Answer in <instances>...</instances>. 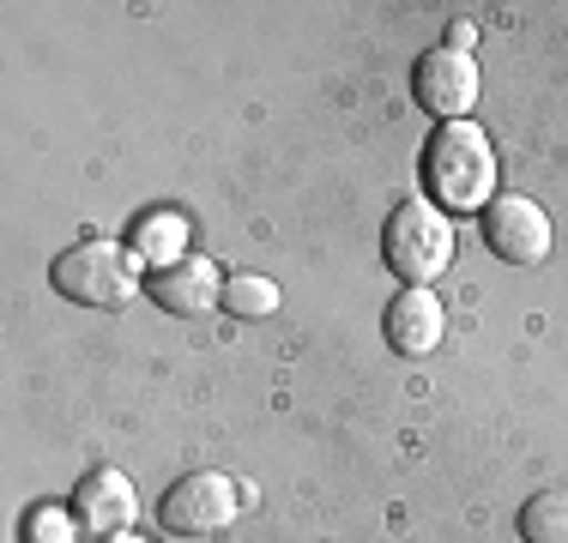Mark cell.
<instances>
[{
	"label": "cell",
	"mask_w": 568,
	"mask_h": 543,
	"mask_svg": "<svg viewBox=\"0 0 568 543\" xmlns=\"http://www.w3.org/2000/svg\"><path fill=\"white\" fill-rule=\"evenodd\" d=\"M424 187L442 212H484L496 187V152L478 121H442L424 145Z\"/></svg>",
	"instance_id": "obj_1"
},
{
	"label": "cell",
	"mask_w": 568,
	"mask_h": 543,
	"mask_svg": "<svg viewBox=\"0 0 568 543\" xmlns=\"http://www.w3.org/2000/svg\"><path fill=\"white\" fill-rule=\"evenodd\" d=\"M140 266L145 260L133 248L91 236V242H79V248L61 254L55 272H49V284L79 308H128L133 290H140Z\"/></svg>",
	"instance_id": "obj_2"
},
{
	"label": "cell",
	"mask_w": 568,
	"mask_h": 543,
	"mask_svg": "<svg viewBox=\"0 0 568 543\" xmlns=\"http://www.w3.org/2000/svg\"><path fill=\"white\" fill-rule=\"evenodd\" d=\"M382 260L399 272L405 284L429 290V278H442L454 260V224L442 206L429 199H405V206L387 212V229H382Z\"/></svg>",
	"instance_id": "obj_3"
},
{
	"label": "cell",
	"mask_w": 568,
	"mask_h": 543,
	"mask_svg": "<svg viewBox=\"0 0 568 543\" xmlns=\"http://www.w3.org/2000/svg\"><path fill=\"white\" fill-rule=\"evenodd\" d=\"M484 242H490V254L508 266H538L550 254V217L526 194L490 199V206H484Z\"/></svg>",
	"instance_id": "obj_4"
},
{
	"label": "cell",
	"mask_w": 568,
	"mask_h": 543,
	"mask_svg": "<svg viewBox=\"0 0 568 543\" xmlns=\"http://www.w3.org/2000/svg\"><path fill=\"white\" fill-rule=\"evenodd\" d=\"M236 483L219 478V471H194L182 478L164 495V532H182V537H212L236 520Z\"/></svg>",
	"instance_id": "obj_5"
},
{
	"label": "cell",
	"mask_w": 568,
	"mask_h": 543,
	"mask_svg": "<svg viewBox=\"0 0 568 543\" xmlns=\"http://www.w3.org/2000/svg\"><path fill=\"white\" fill-rule=\"evenodd\" d=\"M412 91L429 115L442 121H466L471 103H478V61L466 49H429L412 73Z\"/></svg>",
	"instance_id": "obj_6"
},
{
	"label": "cell",
	"mask_w": 568,
	"mask_h": 543,
	"mask_svg": "<svg viewBox=\"0 0 568 543\" xmlns=\"http://www.w3.org/2000/svg\"><path fill=\"white\" fill-rule=\"evenodd\" d=\"M382 332H387V345H394L399 357H429V350L442 345V332H448V315H442V303L429 290L405 284L394 303H387Z\"/></svg>",
	"instance_id": "obj_7"
},
{
	"label": "cell",
	"mask_w": 568,
	"mask_h": 543,
	"mask_svg": "<svg viewBox=\"0 0 568 543\" xmlns=\"http://www.w3.org/2000/svg\"><path fill=\"white\" fill-rule=\"evenodd\" d=\"M152 296L170 315H206V308H224V278L206 254H187V260L152 272Z\"/></svg>",
	"instance_id": "obj_8"
},
{
	"label": "cell",
	"mask_w": 568,
	"mask_h": 543,
	"mask_svg": "<svg viewBox=\"0 0 568 543\" xmlns=\"http://www.w3.org/2000/svg\"><path fill=\"white\" fill-rule=\"evenodd\" d=\"M79 520H85V537H121L133 525V483L115 465L91 471L79 483Z\"/></svg>",
	"instance_id": "obj_9"
},
{
	"label": "cell",
	"mask_w": 568,
	"mask_h": 543,
	"mask_svg": "<svg viewBox=\"0 0 568 543\" xmlns=\"http://www.w3.org/2000/svg\"><path fill=\"white\" fill-rule=\"evenodd\" d=\"M133 254L152 260L158 272L187 260V217L182 212H145L140 224H133Z\"/></svg>",
	"instance_id": "obj_10"
},
{
	"label": "cell",
	"mask_w": 568,
	"mask_h": 543,
	"mask_svg": "<svg viewBox=\"0 0 568 543\" xmlns=\"http://www.w3.org/2000/svg\"><path fill=\"white\" fill-rule=\"evenodd\" d=\"M520 537L526 543H568V489H545L520 508Z\"/></svg>",
	"instance_id": "obj_11"
},
{
	"label": "cell",
	"mask_w": 568,
	"mask_h": 543,
	"mask_svg": "<svg viewBox=\"0 0 568 543\" xmlns=\"http://www.w3.org/2000/svg\"><path fill=\"white\" fill-rule=\"evenodd\" d=\"M224 308L242 320H266L278 308V284L261 278V272H236V278L224 284Z\"/></svg>",
	"instance_id": "obj_12"
},
{
	"label": "cell",
	"mask_w": 568,
	"mask_h": 543,
	"mask_svg": "<svg viewBox=\"0 0 568 543\" xmlns=\"http://www.w3.org/2000/svg\"><path fill=\"white\" fill-rule=\"evenodd\" d=\"M24 543H79V520L67 508H37L24 520Z\"/></svg>",
	"instance_id": "obj_13"
},
{
	"label": "cell",
	"mask_w": 568,
	"mask_h": 543,
	"mask_svg": "<svg viewBox=\"0 0 568 543\" xmlns=\"http://www.w3.org/2000/svg\"><path fill=\"white\" fill-rule=\"evenodd\" d=\"M466 43H471V24H466V19H459V24H454V31H448V49H466Z\"/></svg>",
	"instance_id": "obj_14"
},
{
	"label": "cell",
	"mask_w": 568,
	"mask_h": 543,
	"mask_svg": "<svg viewBox=\"0 0 568 543\" xmlns=\"http://www.w3.org/2000/svg\"><path fill=\"white\" fill-rule=\"evenodd\" d=\"M110 543H145V537H133V532H121V537H110Z\"/></svg>",
	"instance_id": "obj_15"
}]
</instances>
